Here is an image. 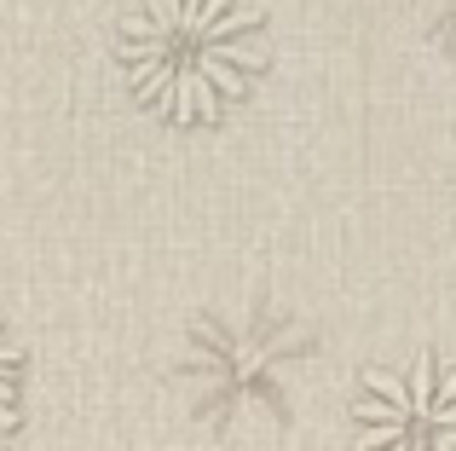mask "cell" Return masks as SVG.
<instances>
[{
  "label": "cell",
  "instance_id": "cell-1",
  "mask_svg": "<svg viewBox=\"0 0 456 451\" xmlns=\"http://www.w3.org/2000/svg\"><path fill=\"white\" fill-rule=\"evenodd\" d=\"M116 64L151 116L208 127L260 87L272 41L248 0H134L116 29Z\"/></svg>",
  "mask_w": 456,
  "mask_h": 451
},
{
  "label": "cell",
  "instance_id": "cell-5",
  "mask_svg": "<svg viewBox=\"0 0 456 451\" xmlns=\"http://www.w3.org/2000/svg\"><path fill=\"white\" fill-rule=\"evenodd\" d=\"M416 18H422L428 41L439 46V58L456 64V0H416Z\"/></svg>",
  "mask_w": 456,
  "mask_h": 451
},
{
  "label": "cell",
  "instance_id": "cell-3",
  "mask_svg": "<svg viewBox=\"0 0 456 451\" xmlns=\"http://www.w3.org/2000/svg\"><path fill=\"white\" fill-rule=\"evenodd\" d=\"M358 451H456V359L376 365L353 399Z\"/></svg>",
  "mask_w": 456,
  "mask_h": 451
},
{
  "label": "cell",
  "instance_id": "cell-2",
  "mask_svg": "<svg viewBox=\"0 0 456 451\" xmlns=\"http://www.w3.org/2000/svg\"><path fill=\"white\" fill-rule=\"evenodd\" d=\"M312 359V330L278 301L208 307L191 318L174 382L202 429L283 422L295 399V371Z\"/></svg>",
  "mask_w": 456,
  "mask_h": 451
},
{
  "label": "cell",
  "instance_id": "cell-4",
  "mask_svg": "<svg viewBox=\"0 0 456 451\" xmlns=\"http://www.w3.org/2000/svg\"><path fill=\"white\" fill-rule=\"evenodd\" d=\"M18 417H23V353L0 330V429H18Z\"/></svg>",
  "mask_w": 456,
  "mask_h": 451
}]
</instances>
